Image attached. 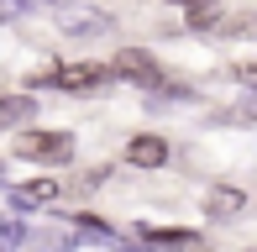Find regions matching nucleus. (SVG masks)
Wrapping results in <instances>:
<instances>
[{
  "mask_svg": "<svg viewBox=\"0 0 257 252\" xmlns=\"http://www.w3.org/2000/svg\"><path fill=\"white\" fill-rule=\"evenodd\" d=\"M11 147H16V158H27V163H53V168L74 158V137H68V132H42V126H37V132L21 126Z\"/></svg>",
  "mask_w": 257,
  "mask_h": 252,
  "instance_id": "1",
  "label": "nucleus"
},
{
  "mask_svg": "<svg viewBox=\"0 0 257 252\" xmlns=\"http://www.w3.org/2000/svg\"><path fill=\"white\" fill-rule=\"evenodd\" d=\"M115 79V68L110 63H58L42 84H53V89H63V95H95V89H105Z\"/></svg>",
  "mask_w": 257,
  "mask_h": 252,
  "instance_id": "2",
  "label": "nucleus"
},
{
  "mask_svg": "<svg viewBox=\"0 0 257 252\" xmlns=\"http://www.w3.org/2000/svg\"><path fill=\"white\" fill-rule=\"evenodd\" d=\"M58 32H63V37H110L115 21L79 0V6H58Z\"/></svg>",
  "mask_w": 257,
  "mask_h": 252,
  "instance_id": "3",
  "label": "nucleus"
},
{
  "mask_svg": "<svg viewBox=\"0 0 257 252\" xmlns=\"http://www.w3.org/2000/svg\"><path fill=\"white\" fill-rule=\"evenodd\" d=\"M110 68H115V79H132V84H142V89H163V84H168L163 68H158V58L147 48H121Z\"/></svg>",
  "mask_w": 257,
  "mask_h": 252,
  "instance_id": "4",
  "label": "nucleus"
},
{
  "mask_svg": "<svg viewBox=\"0 0 257 252\" xmlns=\"http://www.w3.org/2000/svg\"><path fill=\"white\" fill-rule=\"evenodd\" d=\"M168 163V142L158 132H137L126 142V168H163Z\"/></svg>",
  "mask_w": 257,
  "mask_h": 252,
  "instance_id": "5",
  "label": "nucleus"
},
{
  "mask_svg": "<svg viewBox=\"0 0 257 252\" xmlns=\"http://www.w3.org/2000/svg\"><path fill=\"white\" fill-rule=\"evenodd\" d=\"M58 194H63V184H58V179H32V184H16L11 189V210H37V205H53Z\"/></svg>",
  "mask_w": 257,
  "mask_h": 252,
  "instance_id": "6",
  "label": "nucleus"
},
{
  "mask_svg": "<svg viewBox=\"0 0 257 252\" xmlns=\"http://www.w3.org/2000/svg\"><path fill=\"white\" fill-rule=\"evenodd\" d=\"M241 205H247V194L231 189V184H220V189H210V194H205V215H210V221H231Z\"/></svg>",
  "mask_w": 257,
  "mask_h": 252,
  "instance_id": "7",
  "label": "nucleus"
},
{
  "mask_svg": "<svg viewBox=\"0 0 257 252\" xmlns=\"http://www.w3.org/2000/svg\"><path fill=\"white\" fill-rule=\"evenodd\" d=\"M142 247H200L194 231H179V226H142Z\"/></svg>",
  "mask_w": 257,
  "mask_h": 252,
  "instance_id": "8",
  "label": "nucleus"
},
{
  "mask_svg": "<svg viewBox=\"0 0 257 252\" xmlns=\"http://www.w3.org/2000/svg\"><path fill=\"white\" fill-rule=\"evenodd\" d=\"M37 121V100L32 95H0V126H27Z\"/></svg>",
  "mask_w": 257,
  "mask_h": 252,
  "instance_id": "9",
  "label": "nucleus"
},
{
  "mask_svg": "<svg viewBox=\"0 0 257 252\" xmlns=\"http://www.w3.org/2000/svg\"><path fill=\"white\" fill-rule=\"evenodd\" d=\"M215 37H257V11H236V16H220L215 21Z\"/></svg>",
  "mask_w": 257,
  "mask_h": 252,
  "instance_id": "10",
  "label": "nucleus"
},
{
  "mask_svg": "<svg viewBox=\"0 0 257 252\" xmlns=\"http://www.w3.org/2000/svg\"><path fill=\"white\" fill-rule=\"evenodd\" d=\"M27 242H37V247H48V252H74V247H79V231L48 226V231H27Z\"/></svg>",
  "mask_w": 257,
  "mask_h": 252,
  "instance_id": "11",
  "label": "nucleus"
},
{
  "mask_svg": "<svg viewBox=\"0 0 257 252\" xmlns=\"http://www.w3.org/2000/svg\"><path fill=\"white\" fill-rule=\"evenodd\" d=\"M27 247V221L21 215H0V252H21Z\"/></svg>",
  "mask_w": 257,
  "mask_h": 252,
  "instance_id": "12",
  "label": "nucleus"
},
{
  "mask_svg": "<svg viewBox=\"0 0 257 252\" xmlns=\"http://www.w3.org/2000/svg\"><path fill=\"white\" fill-rule=\"evenodd\" d=\"M215 11H220V0H189V27H215Z\"/></svg>",
  "mask_w": 257,
  "mask_h": 252,
  "instance_id": "13",
  "label": "nucleus"
},
{
  "mask_svg": "<svg viewBox=\"0 0 257 252\" xmlns=\"http://www.w3.org/2000/svg\"><path fill=\"white\" fill-rule=\"evenodd\" d=\"M236 79H241L247 89H257V63H236Z\"/></svg>",
  "mask_w": 257,
  "mask_h": 252,
  "instance_id": "14",
  "label": "nucleus"
},
{
  "mask_svg": "<svg viewBox=\"0 0 257 252\" xmlns=\"http://www.w3.org/2000/svg\"><path fill=\"white\" fill-rule=\"evenodd\" d=\"M168 6H189V0H168Z\"/></svg>",
  "mask_w": 257,
  "mask_h": 252,
  "instance_id": "15",
  "label": "nucleus"
}]
</instances>
